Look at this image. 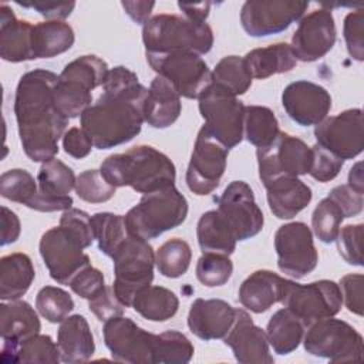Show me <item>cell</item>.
Returning a JSON list of instances; mask_svg holds the SVG:
<instances>
[{"mask_svg": "<svg viewBox=\"0 0 364 364\" xmlns=\"http://www.w3.org/2000/svg\"><path fill=\"white\" fill-rule=\"evenodd\" d=\"M343 34L348 54L357 60H364V10L358 9L348 13L344 18Z\"/></svg>", "mask_w": 364, "mask_h": 364, "instance_id": "816d5d0a", "label": "cell"}, {"mask_svg": "<svg viewBox=\"0 0 364 364\" xmlns=\"http://www.w3.org/2000/svg\"><path fill=\"white\" fill-rule=\"evenodd\" d=\"M233 273V263L226 255L203 253L196 263V277L206 287H219L228 283Z\"/></svg>", "mask_w": 364, "mask_h": 364, "instance_id": "7dc6e473", "label": "cell"}, {"mask_svg": "<svg viewBox=\"0 0 364 364\" xmlns=\"http://www.w3.org/2000/svg\"><path fill=\"white\" fill-rule=\"evenodd\" d=\"M151 68L166 78L181 97L193 100L212 84V71L205 60L192 53H145Z\"/></svg>", "mask_w": 364, "mask_h": 364, "instance_id": "30bf717a", "label": "cell"}, {"mask_svg": "<svg viewBox=\"0 0 364 364\" xmlns=\"http://www.w3.org/2000/svg\"><path fill=\"white\" fill-rule=\"evenodd\" d=\"M75 193L90 203H102L115 195V186L107 182L98 169H87L77 176Z\"/></svg>", "mask_w": 364, "mask_h": 364, "instance_id": "c3c4849f", "label": "cell"}, {"mask_svg": "<svg viewBox=\"0 0 364 364\" xmlns=\"http://www.w3.org/2000/svg\"><path fill=\"white\" fill-rule=\"evenodd\" d=\"M350 188L357 191L358 193H364V179H363V162H357L348 172V183Z\"/></svg>", "mask_w": 364, "mask_h": 364, "instance_id": "e7e4bbea", "label": "cell"}, {"mask_svg": "<svg viewBox=\"0 0 364 364\" xmlns=\"http://www.w3.org/2000/svg\"><path fill=\"white\" fill-rule=\"evenodd\" d=\"M228 152L229 149L202 125L185 176L189 191L198 196H205L213 192L225 173Z\"/></svg>", "mask_w": 364, "mask_h": 364, "instance_id": "7c38bea8", "label": "cell"}, {"mask_svg": "<svg viewBox=\"0 0 364 364\" xmlns=\"http://www.w3.org/2000/svg\"><path fill=\"white\" fill-rule=\"evenodd\" d=\"M58 75L48 70H33L21 75L14 95V114L24 154L34 162H46L58 152L68 119L54 105Z\"/></svg>", "mask_w": 364, "mask_h": 364, "instance_id": "7a4b0ae2", "label": "cell"}, {"mask_svg": "<svg viewBox=\"0 0 364 364\" xmlns=\"http://www.w3.org/2000/svg\"><path fill=\"white\" fill-rule=\"evenodd\" d=\"M181 95L162 75H156L148 90L144 105L145 122L156 129L171 127L181 114Z\"/></svg>", "mask_w": 364, "mask_h": 364, "instance_id": "484cf974", "label": "cell"}, {"mask_svg": "<svg viewBox=\"0 0 364 364\" xmlns=\"http://www.w3.org/2000/svg\"><path fill=\"white\" fill-rule=\"evenodd\" d=\"M363 223L347 225L336 237L340 256L353 266H363Z\"/></svg>", "mask_w": 364, "mask_h": 364, "instance_id": "681fc988", "label": "cell"}, {"mask_svg": "<svg viewBox=\"0 0 364 364\" xmlns=\"http://www.w3.org/2000/svg\"><path fill=\"white\" fill-rule=\"evenodd\" d=\"M286 279L272 270H256L247 276L239 287V301L253 313H263L280 303Z\"/></svg>", "mask_w": 364, "mask_h": 364, "instance_id": "cb8c5ba5", "label": "cell"}, {"mask_svg": "<svg viewBox=\"0 0 364 364\" xmlns=\"http://www.w3.org/2000/svg\"><path fill=\"white\" fill-rule=\"evenodd\" d=\"M178 7L183 11V16L189 20L205 21L209 16L210 3H178Z\"/></svg>", "mask_w": 364, "mask_h": 364, "instance_id": "be15d7a7", "label": "cell"}, {"mask_svg": "<svg viewBox=\"0 0 364 364\" xmlns=\"http://www.w3.org/2000/svg\"><path fill=\"white\" fill-rule=\"evenodd\" d=\"M36 277L31 259L26 253H11L0 259V299L18 300Z\"/></svg>", "mask_w": 364, "mask_h": 364, "instance_id": "f1b7e54d", "label": "cell"}, {"mask_svg": "<svg viewBox=\"0 0 364 364\" xmlns=\"http://www.w3.org/2000/svg\"><path fill=\"white\" fill-rule=\"evenodd\" d=\"M282 105L291 121L300 127L321 122L331 109L330 92L311 81L290 82L282 92Z\"/></svg>", "mask_w": 364, "mask_h": 364, "instance_id": "ffe728a7", "label": "cell"}, {"mask_svg": "<svg viewBox=\"0 0 364 364\" xmlns=\"http://www.w3.org/2000/svg\"><path fill=\"white\" fill-rule=\"evenodd\" d=\"M192 250L188 242L172 237L166 240L155 253V264L158 272L169 279H176L185 274L189 269Z\"/></svg>", "mask_w": 364, "mask_h": 364, "instance_id": "ab89813d", "label": "cell"}, {"mask_svg": "<svg viewBox=\"0 0 364 364\" xmlns=\"http://www.w3.org/2000/svg\"><path fill=\"white\" fill-rule=\"evenodd\" d=\"M277 266L284 274L301 279L311 273L318 262L311 229L304 222L282 225L274 233Z\"/></svg>", "mask_w": 364, "mask_h": 364, "instance_id": "5bb4252c", "label": "cell"}, {"mask_svg": "<svg viewBox=\"0 0 364 364\" xmlns=\"http://www.w3.org/2000/svg\"><path fill=\"white\" fill-rule=\"evenodd\" d=\"M102 88L97 102L80 115V124L95 148L109 149L141 132L148 88L124 65L109 70Z\"/></svg>", "mask_w": 364, "mask_h": 364, "instance_id": "6da1fadb", "label": "cell"}, {"mask_svg": "<svg viewBox=\"0 0 364 364\" xmlns=\"http://www.w3.org/2000/svg\"><path fill=\"white\" fill-rule=\"evenodd\" d=\"M70 289L78 294L82 299L91 300L94 296H97L107 284L104 280V274L101 270L90 266H85L78 273L73 276V279L68 283Z\"/></svg>", "mask_w": 364, "mask_h": 364, "instance_id": "db71d44e", "label": "cell"}, {"mask_svg": "<svg viewBox=\"0 0 364 364\" xmlns=\"http://www.w3.org/2000/svg\"><path fill=\"white\" fill-rule=\"evenodd\" d=\"M280 303L309 327L317 320L336 316L341 310L343 296L340 286L333 280L299 284L286 279Z\"/></svg>", "mask_w": 364, "mask_h": 364, "instance_id": "9c48e42d", "label": "cell"}, {"mask_svg": "<svg viewBox=\"0 0 364 364\" xmlns=\"http://www.w3.org/2000/svg\"><path fill=\"white\" fill-rule=\"evenodd\" d=\"M57 346L63 363H85L92 357L95 351L94 336L84 316L73 314L60 323Z\"/></svg>", "mask_w": 364, "mask_h": 364, "instance_id": "d4e9b609", "label": "cell"}, {"mask_svg": "<svg viewBox=\"0 0 364 364\" xmlns=\"http://www.w3.org/2000/svg\"><path fill=\"white\" fill-rule=\"evenodd\" d=\"M17 4H20L23 7L34 9L37 13H40L47 20H58V21H63L64 18H67L75 7L74 1H47V0L46 1L34 0L30 3L17 1Z\"/></svg>", "mask_w": 364, "mask_h": 364, "instance_id": "91938a15", "label": "cell"}, {"mask_svg": "<svg viewBox=\"0 0 364 364\" xmlns=\"http://www.w3.org/2000/svg\"><path fill=\"white\" fill-rule=\"evenodd\" d=\"M108 73V64L102 58L88 54L68 63L58 77L61 80L77 81L92 91L94 88L104 85Z\"/></svg>", "mask_w": 364, "mask_h": 364, "instance_id": "60d3db41", "label": "cell"}, {"mask_svg": "<svg viewBox=\"0 0 364 364\" xmlns=\"http://www.w3.org/2000/svg\"><path fill=\"white\" fill-rule=\"evenodd\" d=\"M186 216L188 200L175 185H171L144 193L138 205L131 208L124 219L131 236L149 240L178 228L185 222Z\"/></svg>", "mask_w": 364, "mask_h": 364, "instance_id": "5b68a950", "label": "cell"}, {"mask_svg": "<svg viewBox=\"0 0 364 364\" xmlns=\"http://www.w3.org/2000/svg\"><path fill=\"white\" fill-rule=\"evenodd\" d=\"M218 212L240 242L256 236L263 229V212L255 200L252 188L243 181H233L225 188L218 199Z\"/></svg>", "mask_w": 364, "mask_h": 364, "instance_id": "ac0fdd59", "label": "cell"}, {"mask_svg": "<svg viewBox=\"0 0 364 364\" xmlns=\"http://www.w3.org/2000/svg\"><path fill=\"white\" fill-rule=\"evenodd\" d=\"M88 307L100 321L105 323L112 317L122 316L125 306L117 297L112 286H105L97 296L88 300Z\"/></svg>", "mask_w": 364, "mask_h": 364, "instance_id": "11a10c76", "label": "cell"}, {"mask_svg": "<svg viewBox=\"0 0 364 364\" xmlns=\"http://www.w3.org/2000/svg\"><path fill=\"white\" fill-rule=\"evenodd\" d=\"M60 226L70 232L82 245L84 249L90 247L95 240L91 216L81 209L70 208L68 210H64L60 218Z\"/></svg>", "mask_w": 364, "mask_h": 364, "instance_id": "f907efd6", "label": "cell"}, {"mask_svg": "<svg viewBox=\"0 0 364 364\" xmlns=\"http://www.w3.org/2000/svg\"><path fill=\"white\" fill-rule=\"evenodd\" d=\"M0 193L11 202L31 208L38 195V183L26 169H9L0 176Z\"/></svg>", "mask_w": 364, "mask_h": 364, "instance_id": "7bdbcfd3", "label": "cell"}, {"mask_svg": "<svg viewBox=\"0 0 364 364\" xmlns=\"http://www.w3.org/2000/svg\"><path fill=\"white\" fill-rule=\"evenodd\" d=\"M337 31L330 9H317L304 16L291 37L296 60L311 63L323 58L336 43Z\"/></svg>", "mask_w": 364, "mask_h": 364, "instance_id": "d6986e66", "label": "cell"}, {"mask_svg": "<svg viewBox=\"0 0 364 364\" xmlns=\"http://www.w3.org/2000/svg\"><path fill=\"white\" fill-rule=\"evenodd\" d=\"M100 171L112 186H131L139 193L175 185L176 178L173 162L151 145H136L125 154L109 155Z\"/></svg>", "mask_w": 364, "mask_h": 364, "instance_id": "3957f363", "label": "cell"}, {"mask_svg": "<svg viewBox=\"0 0 364 364\" xmlns=\"http://www.w3.org/2000/svg\"><path fill=\"white\" fill-rule=\"evenodd\" d=\"M38 313L50 323H61L74 310L73 297L55 286H44L36 296Z\"/></svg>", "mask_w": 364, "mask_h": 364, "instance_id": "bcb514c9", "label": "cell"}, {"mask_svg": "<svg viewBox=\"0 0 364 364\" xmlns=\"http://www.w3.org/2000/svg\"><path fill=\"white\" fill-rule=\"evenodd\" d=\"M280 134L279 121L274 112L262 105L245 107L243 138L256 148L269 146Z\"/></svg>", "mask_w": 364, "mask_h": 364, "instance_id": "d590c367", "label": "cell"}, {"mask_svg": "<svg viewBox=\"0 0 364 364\" xmlns=\"http://www.w3.org/2000/svg\"><path fill=\"white\" fill-rule=\"evenodd\" d=\"M91 222L98 249L105 256L112 257L119 245L129 236L124 216L111 212H98L91 216Z\"/></svg>", "mask_w": 364, "mask_h": 364, "instance_id": "74e56055", "label": "cell"}, {"mask_svg": "<svg viewBox=\"0 0 364 364\" xmlns=\"http://www.w3.org/2000/svg\"><path fill=\"white\" fill-rule=\"evenodd\" d=\"M125 13L136 23L145 24L155 6L154 1H121Z\"/></svg>", "mask_w": 364, "mask_h": 364, "instance_id": "6125c7cd", "label": "cell"}, {"mask_svg": "<svg viewBox=\"0 0 364 364\" xmlns=\"http://www.w3.org/2000/svg\"><path fill=\"white\" fill-rule=\"evenodd\" d=\"M196 237L203 253L232 255L236 249V236L223 216L216 210L205 212L196 225Z\"/></svg>", "mask_w": 364, "mask_h": 364, "instance_id": "d6a6232c", "label": "cell"}, {"mask_svg": "<svg viewBox=\"0 0 364 364\" xmlns=\"http://www.w3.org/2000/svg\"><path fill=\"white\" fill-rule=\"evenodd\" d=\"M145 53H192L203 55L213 46V31L205 21L176 14H156L142 27Z\"/></svg>", "mask_w": 364, "mask_h": 364, "instance_id": "277c9868", "label": "cell"}, {"mask_svg": "<svg viewBox=\"0 0 364 364\" xmlns=\"http://www.w3.org/2000/svg\"><path fill=\"white\" fill-rule=\"evenodd\" d=\"M266 198L270 212L277 219H291L310 203L313 193L297 176H279L267 183Z\"/></svg>", "mask_w": 364, "mask_h": 364, "instance_id": "603a6c76", "label": "cell"}, {"mask_svg": "<svg viewBox=\"0 0 364 364\" xmlns=\"http://www.w3.org/2000/svg\"><path fill=\"white\" fill-rule=\"evenodd\" d=\"M311 151H313V162L309 173L318 182H328L334 179L341 171L344 161L317 144L311 146Z\"/></svg>", "mask_w": 364, "mask_h": 364, "instance_id": "f5cc1de1", "label": "cell"}, {"mask_svg": "<svg viewBox=\"0 0 364 364\" xmlns=\"http://www.w3.org/2000/svg\"><path fill=\"white\" fill-rule=\"evenodd\" d=\"M307 1L249 0L240 10V23L250 37H267L287 30L307 10Z\"/></svg>", "mask_w": 364, "mask_h": 364, "instance_id": "9a60e30c", "label": "cell"}, {"mask_svg": "<svg viewBox=\"0 0 364 364\" xmlns=\"http://www.w3.org/2000/svg\"><path fill=\"white\" fill-rule=\"evenodd\" d=\"M31 31V23L18 20L9 6H0V57L4 61L33 60Z\"/></svg>", "mask_w": 364, "mask_h": 364, "instance_id": "4316f807", "label": "cell"}, {"mask_svg": "<svg viewBox=\"0 0 364 364\" xmlns=\"http://www.w3.org/2000/svg\"><path fill=\"white\" fill-rule=\"evenodd\" d=\"M236 317V309L220 299H196L188 313V327L200 340L223 338Z\"/></svg>", "mask_w": 364, "mask_h": 364, "instance_id": "7402d4cb", "label": "cell"}, {"mask_svg": "<svg viewBox=\"0 0 364 364\" xmlns=\"http://www.w3.org/2000/svg\"><path fill=\"white\" fill-rule=\"evenodd\" d=\"M1 360L23 364H57L61 357L57 343L50 336L34 334L18 344L3 341Z\"/></svg>", "mask_w": 364, "mask_h": 364, "instance_id": "1f68e13d", "label": "cell"}, {"mask_svg": "<svg viewBox=\"0 0 364 364\" xmlns=\"http://www.w3.org/2000/svg\"><path fill=\"white\" fill-rule=\"evenodd\" d=\"M94 144L82 128L73 127L63 135V148L65 154L75 159H82L90 155Z\"/></svg>", "mask_w": 364, "mask_h": 364, "instance_id": "680465c9", "label": "cell"}, {"mask_svg": "<svg viewBox=\"0 0 364 364\" xmlns=\"http://www.w3.org/2000/svg\"><path fill=\"white\" fill-rule=\"evenodd\" d=\"M262 183L279 176L307 175L313 162L311 148L300 138L280 132L266 148L256 151Z\"/></svg>", "mask_w": 364, "mask_h": 364, "instance_id": "8fae6325", "label": "cell"}, {"mask_svg": "<svg viewBox=\"0 0 364 364\" xmlns=\"http://www.w3.org/2000/svg\"><path fill=\"white\" fill-rule=\"evenodd\" d=\"M38 249L51 279L60 284L68 286L75 273L91 264L82 245L60 225L43 233Z\"/></svg>", "mask_w": 364, "mask_h": 364, "instance_id": "2e32d148", "label": "cell"}, {"mask_svg": "<svg viewBox=\"0 0 364 364\" xmlns=\"http://www.w3.org/2000/svg\"><path fill=\"white\" fill-rule=\"evenodd\" d=\"M328 196L341 208L346 218L357 216L363 210V193H358L348 185H338L333 188L328 192Z\"/></svg>", "mask_w": 364, "mask_h": 364, "instance_id": "6f0895ef", "label": "cell"}, {"mask_svg": "<svg viewBox=\"0 0 364 364\" xmlns=\"http://www.w3.org/2000/svg\"><path fill=\"white\" fill-rule=\"evenodd\" d=\"M92 102V95L88 88L77 81L61 80L54 88V105L55 109L67 119L81 115Z\"/></svg>", "mask_w": 364, "mask_h": 364, "instance_id": "b9f144b4", "label": "cell"}, {"mask_svg": "<svg viewBox=\"0 0 364 364\" xmlns=\"http://www.w3.org/2000/svg\"><path fill=\"white\" fill-rule=\"evenodd\" d=\"M223 343L232 348L236 361L240 364H272L273 355L269 351L266 331L256 326L252 317L242 309H236V317Z\"/></svg>", "mask_w": 364, "mask_h": 364, "instance_id": "44dd1931", "label": "cell"}, {"mask_svg": "<svg viewBox=\"0 0 364 364\" xmlns=\"http://www.w3.org/2000/svg\"><path fill=\"white\" fill-rule=\"evenodd\" d=\"M304 348L314 357L333 363L361 361L363 337L347 321L326 317L311 323L303 337Z\"/></svg>", "mask_w": 364, "mask_h": 364, "instance_id": "ba28073f", "label": "cell"}, {"mask_svg": "<svg viewBox=\"0 0 364 364\" xmlns=\"http://www.w3.org/2000/svg\"><path fill=\"white\" fill-rule=\"evenodd\" d=\"M304 331V323L289 309L283 307L270 317L266 328V337L269 346L276 354L287 355L300 346Z\"/></svg>", "mask_w": 364, "mask_h": 364, "instance_id": "836d02e7", "label": "cell"}, {"mask_svg": "<svg viewBox=\"0 0 364 364\" xmlns=\"http://www.w3.org/2000/svg\"><path fill=\"white\" fill-rule=\"evenodd\" d=\"M104 343L112 358L129 364H155L156 334H152L131 318L117 316L104 323Z\"/></svg>", "mask_w": 364, "mask_h": 364, "instance_id": "4fadbf2b", "label": "cell"}, {"mask_svg": "<svg viewBox=\"0 0 364 364\" xmlns=\"http://www.w3.org/2000/svg\"><path fill=\"white\" fill-rule=\"evenodd\" d=\"M243 58L252 77L257 80H266L274 74L287 73L294 68L297 63L290 44L286 43L255 48Z\"/></svg>", "mask_w": 364, "mask_h": 364, "instance_id": "4dcf8cb0", "label": "cell"}, {"mask_svg": "<svg viewBox=\"0 0 364 364\" xmlns=\"http://www.w3.org/2000/svg\"><path fill=\"white\" fill-rule=\"evenodd\" d=\"M195 348L191 340L176 330L156 334L155 364H186L193 357Z\"/></svg>", "mask_w": 364, "mask_h": 364, "instance_id": "ee69618b", "label": "cell"}, {"mask_svg": "<svg viewBox=\"0 0 364 364\" xmlns=\"http://www.w3.org/2000/svg\"><path fill=\"white\" fill-rule=\"evenodd\" d=\"M40 330V318L27 301L11 300L0 304V336L4 343L18 344Z\"/></svg>", "mask_w": 364, "mask_h": 364, "instance_id": "83f0119b", "label": "cell"}, {"mask_svg": "<svg viewBox=\"0 0 364 364\" xmlns=\"http://www.w3.org/2000/svg\"><path fill=\"white\" fill-rule=\"evenodd\" d=\"M253 77L245 63L243 57L226 55L212 71V82L218 84L233 95L245 94L252 85Z\"/></svg>", "mask_w": 364, "mask_h": 364, "instance_id": "8d00e7d4", "label": "cell"}, {"mask_svg": "<svg viewBox=\"0 0 364 364\" xmlns=\"http://www.w3.org/2000/svg\"><path fill=\"white\" fill-rule=\"evenodd\" d=\"M73 27L65 21L46 20L33 26V58H51L68 51L74 44Z\"/></svg>", "mask_w": 364, "mask_h": 364, "instance_id": "f546056e", "label": "cell"}, {"mask_svg": "<svg viewBox=\"0 0 364 364\" xmlns=\"http://www.w3.org/2000/svg\"><path fill=\"white\" fill-rule=\"evenodd\" d=\"M346 216L341 208L327 196L318 202L311 215L313 232L323 243H333L336 242L340 225Z\"/></svg>", "mask_w": 364, "mask_h": 364, "instance_id": "f6af8a7d", "label": "cell"}, {"mask_svg": "<svg viewBox=\"0 0 364 364\" xmlns=\"http://www.w3.org/2000/svg\"><path fill=\"white\" fill-rule=\"evenodd\" d=\"M316 144L336 156L353 159L364 148V124L360 108L346 109L337 115L326 117L314 128Z\"/></svg>", "mask_w": 364, "mask_h": 364, "instance_id": "e0dca14e", "label": "cell"}, {"mask_svg": "<svg viewBox=\"0 0 364 364\" xmlns=\"http://www.w3.org/2000/svg\"><path fill=\"white\" fill-rule=\"evenodd\" d=\"M75 181L74 171L55 156L43 162L37 173L38 191L50 196H68Z\"/></svg>", "mask_w": 364, "mask_h": 364, "instance_id": "f35d334b", "label": "cell"}, {"mask_svg": "<svg viewBox=\"0 0 364 364\" xmlns=\"http://www.w3.org/2000/svg\"><path fill=\"white\" fill-rule=\"evenodd\" d=\"M340 290L343 296V301L348 311L363 316V286L364 276L363 274H346L340 280Z\"/></svg>", "mask_w": 364, "mask_h": 364, "instance_id": "9f6ffc18", "label": "cell"}, {"mask_svg": "<svg viewBox=\"0 0 364 364\" xmlns=\"http://www.w3.org/2000/svg\"><path fill=\"white\" fill-rule=\"evenodd\" d=\"M115 280L112 289L125 307H131L135 294L154 280L155 253L148 240L128 236L112 255Z\"/></svg>", "mask_w": 364, "mask_h": 364, "instance_id": "8992f818", "label": "cell"}, {"mask_svg": "<svg viewBox=\"0 0 364 364\" xmlns=\"http://www.w3.org/2000/svg\"><path fill=\"white\" fill-rule=\"evenodd\" d=\"M21 232V225L18 216L9 209L7 206H1V239L0 245L7 246L14 243Z\"/></svg>", "mask_w": 364, "mask_h": 364, "instance_id": "94428289", "label": "cell"}, {"mask_svg": "<svg viewBox=\"0 0 364 364\" xmlns=\"http://www.w3.org/2000/svg\"><path fill=\"white\" fill-rule=\"evenodd\" d=\"M131 307L146 320L166 321L176 314L179 300L169 289L149 284L135 294Z\"/></svg>", "mask_w": 364, "mask_h": 364, "instance_id": "e575fe53", "label": "cell"}, {"mask_svg": "<svg viewBox=\"0 0 364 364\" xmlns=\"http://www.w3.org/2000/svg\"><path fill=\"white\" fill-rule=\"evenodd\" d=\"M199 112L205 119L203 127L228 149L243 139L245 105L226 88L210 84L198 98Z\"/></svg>", "mask_w": 364, "mask_h": 364, "instance_id": "52a82bcc", "label": "cell"}]
</instances>
